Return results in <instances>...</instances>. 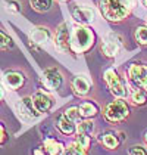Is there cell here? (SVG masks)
I'll return each mask as SVG.
<instances>
[{"mask_svg":"<svg viewBox=\"0 0 147 155\" xmlns=\"http://www.w3.org/2000/svg\"><path fill=\"white\" fill-rule=\"evenodd\" d=\"M99 8L105 19L110 22H121L134 8V0H100Z\"/></svg>","mask_w":147,"mask_h":155,"instance_id":"obj_1","label":"cell"},{"mask_svg":"<svg viewBox=\"0 0 147 155\" xmlns=\"http://www.w3.org/2000/svg\"><path fill=\"white\" fill-rule=\"evenodd\" d=\"M94 36L90 28L84 25H77L71 33V48L74 53H83L87 52L93 45Z\"/></svg>","mask_w":147,"mask_h":155,"instance_id":"obj_2","label":"cell"},{"mask_svg":"<svg viewBox=\"0 0 147 155\" xmlns=\"http://www.w3.org/2000/svg\"><path fill=\"white\" fill-rule=\"evenodd\" d=\"M103 114H105V118L108 121L118 123V121H122L130 114V109H128V105L124 101H113L105 108Z\"/></svg>","mask_w":147,"mask_h":155,"instance_id":"obj_3","label":"cell"},{"mask_svg":"<svg viewBox=\"0 0 147 155\" xmlns=\"http://www.w3.org/2000/svg\"><path fill=\"white\" fill-rule=\"evenodd\" d=\"M55 46L62 53H74L71 48V31L66 22H62L55 34Z\"/></svg>","mask_w":147,"mask_h":155,"instance_id":"obj_4","label":"cell"},{"mask_svg":"<svg viewBox=\"0 0 147 155\" xmlns=\"http://www.w3.org/2000/svg\"><path fill=\"white\" fill-rule=\"evenodd\" d=\"M105 80H106V83L109 86L110 92L116 96V97H125V95H127L125 86H124L119 74L115 71L113 68H109V70L105 71Z\"/></svg>","mask_w":147,"mask_h":155,"instance_id":"obj_5","label":"cell"},{"mask_svg":"<svg viewBox=\"0 0 147 155\" xmlns=\"http://www.w3.org/2000/svg\"><path fill=\"white\" fill-rule=\"evenodd\" d=\"M71 15L74 16V19L81 25L91 24L93 19H94L93 9H90L87 6H78V5H75V6L71 8Z\"/></svg>","mask_w":147,"mask_h":155,"instance_id":"obj_6","label":"cell"},{"mask_svg":"<svg viewBox=\"0 0 147 155\" xmlns=\"http://www.w3.org/2000/svg\"><path fill=\"white\" fill-rule=\"evenodd\" d=\"M43 81L46 83L49 89L58 90L63 83V78H62V74L56 68H47L43 72Z\"/></svg>","mask_w":147,"mask_h":155,"instance_id":"obj_7","label":"cell"},{"mask_svg":"<svg viewBox=\"0 0 147 155\" xmlns=\"http://www.w3.org/2000/svg\"><path fill=\"white\" fill-rule=\"evenodd\" d=\"M31 99H33V105L37 109V112H47L50 108H52V105H53L52 97L47 96L46 93H43V92L34 93Z\"/></svg>","mask_w":147,"mask_h":155,"instance_id":"obj_8","label":"cell"},{"mask_svg":"<svg viewBox=\"0 0 147 155\" xmlns=\"http://www.w3.org/2000/svg\"><path fill=\"white\" fill-rule=\"evenodd\" d=\"M3 81H5V84H6L9 89L16 90V89L22 87V84H24V81H25V77L22 72L8 71L5 74V77H3Z\"/></svg>","mask_w":147,"mask_h":155,"instance_id":"obj_9","label":"cell"},{"mask_svg":"<svg viewBox=\"0 0 147 155\" xmlns=\"http://www.w3.org/2000/svg\"><path fill=\"white\" fill-rule=\"evenodd\" d=\"M58 129L62 133H65V134H72L74 131H77V126H75V121L71 120L63 112L59 117V120H58Z\"/></svg>","mask_w":147,"mask_h":155,"instance_id":"obj_10","label":"cell"},{"mask_svg":"<svg viewBox=\"0 0 147 155\" xmlns=\"http://www.w3.org/2000/svg\"><path fill=\"white\" fill-rule=\"evenodd\" d=\"M19 108V112L22 114V115H27V117H30V118H34L38 115V112H37V109L34 108L33 105V99L31 97H24L22 101H21V104L18 105Z\"/></svg>","mask_w":147,"mask_h":155,"instance_id":"obj_11","label":"cell"},{"mask_svg":"<svg viewBox=\"0 0 147 155\" xmlns=\"http://www.w3.org/2000/svg\"><path fill=\"white\" fill-rule=\"evenodd\" d=\"M72 86H74V90L81 96L87 95V93L90 92V81H88V78H86L84 75H77V77L74 78Z\"/></svg>","mask_w":147,"mask_h":155,"instance_id":"obj_12","label":"cell"},{"mask_svg":"<svg viewBox=\"0 0 147 155\" xmlns=\"http://www.w3.org/2000/svg\"><path fill=\"white\" fill-rule=\"evenodd\" d=\"M146 74H147V70L143 65H133V67H130V70H128V77H130V80L135 84L141 83V80L146 77Z\"/></svg>","mask_w":147,"mask_h":155,"instance_id":"obj_13","label":"cell"},{"mask_svg":"<svg viewBox=\"0 0 147 155\" xmlns=\"http://www.w3.org/2000/svg\"><path fill=\"white\" fill-rule=\"evenodd\" d=\"M49 38H50V33L46 27H37L31 33V40L34 43H37V45H43V43L49 41Z\"/></svg>","mask_w":147,"mask_h":155,"instance_id":"obj_14","label":"cell"},{"mask_svg":"<svg viewBox=\"0 0 147 155\" xmlns=\"http://www.w3.org/2000/svg\"><path fill=\"white\" fill-rule=\"evenodd\" d=\"M44 151L49 155H62L63 154V146L61 142L55 139H46L44 140Z\"/></svg>","mask_w":147,"mask_h":155,"instance_id":"obj_15","label":"cell"},{"mask_svg":"<svg viewBox=\"0 0 147 155\" xmlns=\"http://www.w3.org/2000/svg\"><path fill=\"white\" fill-rule=\"evenodd\" d=\"M78 111H80V115L83 118H91V117H94L97 114V107L90 104V102H84V104L80 105Z\"/></svg>","mask_w":147,"mask_h":155,"instance_id":"obj_16","label":"cell"},{"mask_svg":"<svg viewBox=\"0 0 147 155\" xmlns=\"http://www.w3.org/2000/svg\"><path fill=\"white\" fill-rule=\"evenodd\" d=\"M102 52H103L106 56H109V58L116 56L118 52H119V45H118L116 41H110V40H108V41H105V43L102 45Z\"/></svg>","mask_w":147,"mask_h":155,"instance_id":"obj_17","label":"cell"},{"mask_svg":"<svg viewBox=\"0 0 147 155\" xmlns=\"http://www.w3.org/2000/svg\"><path fill=\"white\" fill-rule=\"evenodd\" d=\"M30 5L37 12H47L53 5V0H30Z\"/></svg>","mask_w":147,"mask_h":155,"instance_id":"obj_18","label":"cell"},{"mask_svg":"<svg viewBox=\"0 0 147 155\" xmlns=\"http://www.w3.org/2000/svg\"><path fill=\"white\" fill-rule=\"evenodd\" d=\"M63 155H87V152H86V148H83L80 143L75 140V142L69 143L63 149Z\"/></svg>","mask_w":147,"mask_h":155,"instance_id":"obj_19","label":"cell"},{"mask_svg":"<svg viewBox=\"0 0 147 155\" xmlns=\"http://www.w3.org/2000/svg\"><path fill=\"white\" fill-rule=\"evenodd\" d=\"M94 130V123L91 121H81L77 124V133L78 134H91Z\"/></svg>","mask_w":147,"mask_h":155,"instance_id":"obj_20","label":"cell"},{"mask_svg":"<svg viewBox=\"0 0 147 155\" xmlns=\"http://www.w3.org/2000/svg\"><path fill=\"white\" fill-rule=\"evenodd\" d=\"M134 36H135V40H137L140 45L147 46V25H140V27H137Z\"/></svg>","mask_w":147,"mask_h":155,"instance_id":"obj_21","label":"cell"},{"mask_svg":"<svg viewBox=\"0 0 147 155\" xmlns=\"http://www.w3.org/2000/svg\"><path fill=\"white\" fill-rule=\"evenodd\" d=\"M13 48V41L12 38L8 36L5 31L0 30V50H8V49Z\"/></svg>","mask_w":147,"mask_h":155,"instance_id":"obj_22","label":"cell"},{"mask_svg":"<svg viewBox=\"0 0 147 155\" xmlns=\"http://www.w3.org/2000/svg\"><path fill=\"white\" fill-rule=\"evenodd\" d=\"M131 101L135 105H144L146 104V92H143L141 89L134 90L133 95H131Z\"/></svg>","mask_w":147,"mask_h":155,"instance_id":"obj_23","label":"cell"},{"mask_svg":"<svg viewBox=\"0 0 147 155\" xmlns=\"http://www.w3.org/2000/svg\"><path fill=\"white\" fill-rule=\"evenodd\" d=\"M103 145L108 148V149H115L116 146H118V139L113 136V134H110V133H108V134H103Z\"/></svg>","mask_w":147,"mask_h":155,"instance_id":"obj_24","label":"cell"},{"mask_svg":"<svg viewBox=\"0 0 147 155\" xmlns=\"http://www.w3.org/2000/svg\"><path fill=\"white\" fill-rule=\"evenodd\" d=\"M75 140L80 143L83 148H86L87 149V148L90 146V134H78Z\"/></svg>","mask_w":147,"mask_h":155,"instance_id":"obj_25","label":"cell"},{"mask_svg":"<svg viewBox=\"0 0 147 155\" xmlns=\"http://www.w3.org/2000/svg\"><path fill=\"white\" fill-rule=\"evenodd\" d=\"M8 9H9V11H12V12H15V13L21 12V6H19V3H18V2H15V0L8 2Z\"/></svg>","mask_w":147,"mask_h":155,"instance_id":"obj_26","label":"cell"},{"mask_svg":"<svg viewBox=\"0 0 147 155\" xmlns=\"http://www.w3.org/2000/svg\"><path fill=\"white\" fill-rule=\"evenodd\" d=\"M130 155H147V152L141 148V146H133L130 151H128Z\"/></svg>","mask_w":147,"mask_h":155,"instance_id":"obj_27","label":"cell"},{"mask_svg":"<svg viewBox=\"0 0 147 155\" xmlns=\"http://www.w3.org/2000/svg\"><path fill=\"white\" fill-rule=\"evenodd\" d=\"M5 140H6V131L3 129V126L0 124V143H3Z\"/></svg>","mask_w":147,"mask_h":155,"instance_id":"obj_28","label":"cell"},{"mask_svg":"<svg viewBox=\"0 0 147 155\" xmlns=\"http://www.w3.org/2000/svg\"><path fill=\"white\" fill-rule=\"evenodd\" d=\"M138 86H141V87L144 89V92H146V93H147V74H146V77H144V78L141 80V83L138 84Z\"/></svg>","mask_w":147,"mask_h":155,"instance_id":"obj_29","label":"cell"},{"mask_svg":"<svg viewBox=\"0 0 147 155\" xmlns=\"http://www.w3.org/2000/svg\"><path fill=\"white\" fill-rule=\"evenodd\" d=\"M34 155H47V152H46L44 148H43V149H36V151H34Z\"/></svg>","mask_w":147,"mask_h":155,"instance_id":"obj_30","label":"cell"},{"mask_svg":"<svg viewBox=\"0 0 147 155\" xmlns=\"http://www.w3.org/2000/svg\"><path fill=\"white\" fill-rule=\"evenodd\" d=\"M141 2H143V5H144V6L147 8V0H141Z\"/></svg>","mask_w":147,"mask_h":155,"instance_id":"obj_31","label":"cell"},{"mask_svg":"<svg viewBox=\"0 0 147 155\" xmlns=\"http://www.w3.org/2000/svg\"><path fill=\"white\" fill-rule=\"evenodd\" d=\"M2 96H3V93H2V89H0V99H2Z\"/></svg>","mask_w":147,"mask_h":155,"instance_id":"obj_32","label":"cell"},{"mask_svg":"<svg viewBox=\"0 0 147 155\" xmlns=\"http://www.w3.org/2000/svg\"><path fill=\"white\" fill-rule=\"evenodd\" d=\"M146 142H147V133H146Z\"/></svg>","mask_w":147,"mask_h":155,"instance_id":"obj_33","label":"cell"},{"mask_svg":"<svg viewBox=\"0 0 147 155\" xmlns=\"http://www.w3.org/2000/svg\"><path fill=\"white\" fill-rule=\"evenodd\" d=\"M62 2H68V0H62Z\"/></svg>","mask_w":147,"mask_h":155,"instance_id":"obj_34","label":"cell"}]
</instances>
